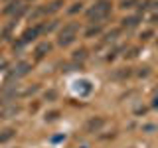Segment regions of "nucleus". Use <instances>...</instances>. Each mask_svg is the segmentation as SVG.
<instances>
[{"mask_svg":"<svg viewBox=\"0 0 158 148\" xmlns=\"http://www.w3.org/2000/svg\"><path fill=\"white\" fill-rule=\"evenodd\" d=\"M109 12H111V2H107V0H101V2H97L95 6L87 12V16L91 22H101V20H105L109 16Z\"/></svg>","mask_w":158,"mask_h":148,"instance_id":"1","label":"nucleus"},{"mask_svg":"<svg viewBox=\"0 0 158 148\" xmlns=\"http://www.w3.org/2000/svg\"><path fill=\"white\" fill-rule=\"evenodd\" d=\"M77 28H75V24H69V26H65L61 30V34H59V39H57V43L59 46H69V43H73L75 42V38H77Z\"/></svg>","mask_w":158,"mask_h":148,"instance_id":"2","label":"nucleus"},{"mask_svg":"<svg viewBox=\"0 0 158 148\" xmlns=\"http://www.w3.org/2000/svg\"><path fill=\"white\" fill-rule=\"evenodd\" d=\"M30 63L28 61H20L16 67H14V71L10 73V79H20V77H24V75H28L30 73Z\"/></svg>","mask_w":158,"mask_h":148,"instance_id":"3","label":"nucleus"},{"mask_svg":"<svg viewBox=\"0 0 158 148\" xmlns=\"http://www.w3.org/2000/svg\"><path fill=\"white\" fill-rule=\"evenodd\" d=\"M91 89H93V87H91V83L85 81V79L75 83V91L79 93V95H89V93H91Z\"/></svg>","mask_w":158,"mask_h":148,"instance_id":"4","label":"nucleus"},{"mask_svg":"<svg viewBox=\"0 0 158 148\" xmlns=\"http://www.w3.org/2000/svg\"><path fill=\"white\" fill-rule=\"evenodd\" d=\"M40 32H44V28H42V26H38V28H32V30H28V32H26V34H24V36H22V39H20V43H26V42H30V39H34V38H36Z\"/></svg>","mask_w":158,"mask_h":148,"instance_id":"5","label":"nucleus"},{"mask_svg":"<svg viewBox=\"0 0 158 148\" xmlns=\"http://www.w3.org/2000/svg\"><path fill=\"white\" fill-rule=\"evenodd\" d=\"M101 126H103V118H97V121L93 118V121L87 122V128H89V130H97V128H101Z\"/></svg>","mask_w":158,"mask_h":148,"instance_id":"6","label":"nucleus"},{"mask_svg":"<svg viewBox=\"0 0 158 148\" xmlns=\"http://www.w3.org/2000/svg\"><path fill=\"white\" fill-rule=\"evenodd\" d=\"M14 132H16L14 128H6V130H4L2 134H0V142H6V140H10V138L14 136Z\"/></svg>","mask_w":158,"mask_h":148,"instance_id":"7","label":"nucleus"},{"mask_svg":"<svg viewBox=\"0 0 158 148\" xmlns=\"http://www.w3.org/2000/svg\"><path fill=\"white\" fill-rule=\"evenodd\" d=\"M18 111H20V109H18L16 105H14V107H8V109H4V111H2V117H4V118H8L10 115H16Z\"/></svg>","mask_w":158,"mask_h":148,"instance_id":"8","label":"nucleus"},{"mask_svg":"<svg viewBox=\"0 0 158 148\" xmlns=\"http://www.w3.org/2000/svg\"><path fill=\"white\" fill-rule=\"evenodd\" d=\"M46 51H49V43H42V46H38V49H36V53L40 57L46 56Z\"/></svg>","mask_w":158,"mask_h":148,"instance_id":"9","label":"nucleus"},{"mask_svg":"<svg viewBox=\"0 0 158 148\" xmlns=\"http://www.w3.org/2000/svg\"><path fill=\"white\" fill-rule=\"evenodd\" d=\"M138 24V18L135 16V18H127L125 20V26H128V28H132V26H136Z\"/></svg>","mask_w":158,"mask_h":148,"instance_id":"10","label":"nucleus"},{"mask_svg":"<svg viewBox=\"0 0 158 148\" xmlns=\"http://www.w3.org/2000/svg\"><path fill=\"white\" fill-rule=\"evenodd\" d=\"M93 34H99V26L91 28V30H87V36H93Z\"/></svg>","mask_w":158,"mask_h":148,"instance_id":"11","label":"nucleus"}]
</instances>
